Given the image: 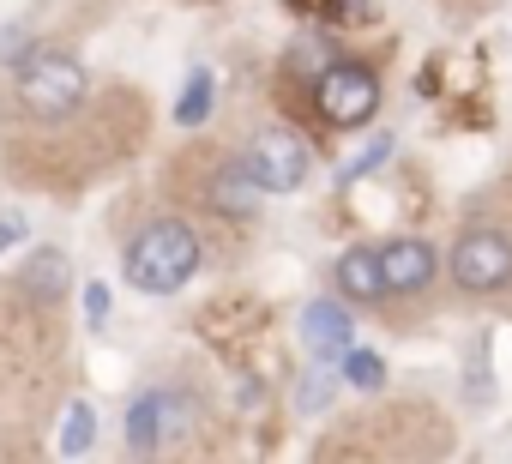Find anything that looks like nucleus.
Returning <instances> with one entry per match:
<instances>
[{"label": "nucleus", "mask_w": 512, "mask_h": 464, "mask_svg": "<svg viewBox=\"0 0 512 464\" xmlns=\"http://www.w3.org/2000/svg\"><path fill=\"white\" fill-rule=\"evenodd\" d=\"M121 266H127V284H133V290H145V296H175V290L199 272V236H193L181 217H157V223H145L139 236L127 242Z\"/></svg>", "instance_id": "f257e3e1"}, {"label": "nucleus", "mask_w": 512, "mask_h": 464, "mask_svg": "<svg viewBox=\"0 0 512 464\" xmlns=\"http://www.w3.org/2000/svg\"><path fill=\"white\" fill-rule=\"evenodd\" d=\"M85 91H91V79H85V67H79L73 55L43 49V55H31V61L19 67V103H25V115H37V121L73 115V109L85 103Z\"/></svg>", "instance_id": "f03ea898"}, {"label": "nucleus", "mask_w": 512, "mask_h": 464, "mask_svg": "<svg viewBox=\"0 0 512 464\" xmlns=\"http://www.w3.org/2000/svg\"><path fill=\"white\" fill-rule=\"evenodd\" d=\"M314 109L332 127H362L380 109V79L368 67H356V61H338V67H326L314 79Z\"/></svg>", "instance_id": "7ed1b4c3"}, {"label": "nucleus", "mask_w": 512, "mask_h": 464, "mask_svg": "<svg viewBox=\"0 0 512 464\" xmlns=\"http://www.w3.org/2000/svg\"><path fill=\"white\" fill-rule=\"evenodd\" d=\"M452 284L458 290H476V296H494L512 284V242L500 229H470L452 248Z\"/></svg>", "instance_id": "20e7f679"}, {"label": "nucleus", "mask_w": 512, "mask_h": 464, "mask_svg": "<svg viewBox=\"0 0 512 464\" xmlns=\"http://www.w3.org/2000/svg\"><path fill=\"white\" fill-rule=\"evenodd\" d=\"M241 163L253 169V181H260L266 193H296V187H308V169H314L308 145H302L290 127H266L260 139L247 145Z\"/></svg>", "instance_id": "39448f33"}, {"label": "nucleus", "mask_w": 512, "mask_h": 464, "mask_svg": "<svg viewBox=\"0 0 512 464\" xmlns=\"http://www.w3.org/2000/svg\"><path fill=\"white\" fill-rule=\"evenodd\" d=\"M187 422H193V404H187L181 392L151 386V392H139V398L127 404V446H133V452H157V446H169L175 434H187Z\"/></svg>", "instance_id": "423d86ee"}, {"label": "nucleus", "mask_w": 512, "mask_h": 464, "mask_svg": "<svg viewBox=\"0 0 512 464\" xmlns=\"http://www.w3.org/2000/svg\"><path fill=\"white\" fill-rule=\"evenodd\" d=\"M350 344H356V320H350L338 302H308V308H302V350H308L320 368L338 362Z\"/></svg>", "instance_id": "0eeeda50"}, {"label": "nucleus", "mask_w": 512, "mask_h": 464, "mask_svg": "<svg viewBox=\"0 0 512 464\" xmlns=\"http://www.w3.org/2000/svg\"><path fill=\"white\" fill-rule=\"evenodd\" d=\"M380 266H386V296H416L422 284H434V248L422 236H398L380 248Z\"/></svg>", "instance_id": "6e6552de"}, {"label": "nucleus", "mask_w": 512, "mask_h": 464, "mask_svg": "<svg viewBox=\"0 0 512 464\" xmlns=\"http://www.w3.org/2000/svg\"><path fill=\"white\" fill-rule=\"evenodd\" d=\"M73 284H79V278H73V260H67L61 248H37V254L19 266V296H25V302H43V308H49V302H61Z\"/></svg>", "instance_id": "1a4fd4ad"}, {"label": "nucleus", "mask_w": 512, "mask_h": 464, "mask_svg": "<svg viewBox=\"0 0 512 464\" xmlns=\"http://www.w3.org/2000/svg\"><path fill=\"white\" fill-rule=\"evenodd\" d=\"M260 181H253V169L247 163H223L217 175H211V187H205V199H211V211H223V217H253L260 211Z\"/></svg>", "instance_id": "9d476101"}, {"label": "nucleus", "mask_w": 512, "mask_h": 464, "mask_svg": "<svg viewBox=\"0 0 512 464\" xmlns=\"http://www.w3.org/2000/svg\"><path fill=\"white\" fill-rule=\"evenodd\" d=\"M338 284H344V296H356V302H380V296H386L380 248H350V254L338 260Z\"/></svg>", "instance_id": "9b49d317"}, {"label": "nucleus", "mask_w": 512, "mask_h": 464, "mask_svg": "<svg viewBox=\"0 0 512 464\" xmlns=\"http://www.w3.org/2000/svg\"><path fill=\"white\" fill-rule=\"evenodd\" d=\"M91 440H97V410L91 404H67V416H61V458L91 452Z\"/></svg>", "instance_id": "f8f14e48"}, {"label": "nucleus", "mask_w": 512, "mask_h": 464, "mask_svg": "<svg viewBox=\"0 0 512 464\" xmlns=\"http://www.w3.org/2000/svg\"><path fill=\"white\" fill-rule=\"evenodd\" d=\"M338 362H344V380H350L356 392H380V386H386V362H380L374 350H356V344H350Z\"/></svg>", "instance_id": "ddd939ff"}, {"label": "nucleus", "mask_w": 512, "mask_h": 464, "mask_svg": "<svg viewBox=\"0 0 512 464\" xmlns=\"http://www.w3.org/2000/svg\"><path fill=\"white\" fill-rule=\"evenodd\" d=\"M205 115H211V73L199 67V73L187 79V91H181V103H175V121H181V127H199Z\"/></svg>", "instance_id": "4468645a"}, {"label": "nucleus", "mask_w": 512, "mask_h": 464, "mask_svg": "<svg viewBox=\"0 0 512 464\" xmlns=\"http://www.w3.org/2000/svg\"><path fill=\"white\" fill-rule=\"evenodd\" d=\"M386 151H392V139H374V145H368V151H362L356 163H344V181H356V175H368V169H374V163H380Z\"/></svg>", "instance_id": "2eb2a0df"}, {"label": "nucleus", "mask_w": 512, "mask_h": 464, "mask_svg": "<svg viewBox=\"0 0 512 464\" xmlns=\"http://www.w3.org/2000/svg\"><path fill=\"white\" fill-rule=\"evenodd\" d=\"M326 404H332V380H326V374H314V380L302 386V410H326Z\"/></svg>", "instance_id": "dca6fc26"}, {"label": "nucleus", "mask_w": 512, "mask_h": 464, "mask_svg": "<svg viewBox=\"0 0 512 464\" xmlns=\"http://www.w3.org/2000/svg\"><path fill=\"white\" fill-rule=\"evenodd\" d=\"M19 236H25V217H19V211H13V217H0V254H7Z\"/></svg>", "instance_id": "f3484780"}, {"label": "nucleus", "mask_w": 512, "mask_h": 464, "mask_svg": "<svg viewBox=\"0 0 512 464\" xmlns=\"http://www.w3.org/2000/svg\"><path fill=\"white\" fill-rule=\"evenodd\" d=\"M85 308H91V320H103V308H109V296H103V284H91V290H85Z\"/></svg>", "instance_id": "a211bd4d"}]
</instances>
